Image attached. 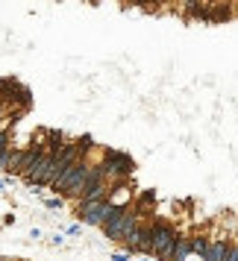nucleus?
Listing matches in <instances>:
<instances>
[{"mask_svg":"<svg viewBox=\"0 0 238 261\" xmlns=\"http://www.w3.org/2000/svg\"><path fill=\"white\" fill-rule=\"evenodd\" d=\"M177 232L171 226H150V244H147V252H153L159 258L174 261V249H177Z\"/></svg>","mask_w":238,"mask_h":261,"instance_id":"f257e3e1","label":"nucleus"},{"mask_svg":"<svg viewBox=\"0 0 238 261\" xmlns=\"http://www.w3.org/2000/svg\"><path fill=\"white\" fill-rule=\"evenodd\" d=\"M103 229H106V238L127 241V238L138 229V214H132L130 208H115V212H112V217L103 223Z\"/></svg>","mask_w":238,"mask_h":261,"instance_id":"f03ea898","label":"nucleus"},{"mask_svg":"<svg viewBox=\"0 0 238 261\" xmlns=\"http://www.w3.org/2000/svg\"><path fill=\"white\" fill-rule=\"evenodd\" d=\"M80 212L85 214V223H91V226H103L112 217V212H115V205L106 200H80Z\"/></svg>","mask_w":238,"mask_h":261,"instance_id":"7ed1b4c3","label":"nucleus"},{"mask_svg":"<svg viewBox=\"0 0 238 261\" xmlns=\"http://www.w3.org/2000/svg\"><path fill=\"white\" fill-rule=\"evenodd\" d=\"M100 167H103L106 179H121V176H127V173L132 170V162L127 159V155H115V153H112Z\"/></svg>","mask_w":238,"mask_h":261,"instance_id":"20e7f679","label":"nucleus"},{"mask_svg":"<svg viewBox=\"0 0 238 261\" xmlns=\"http://www.w3.org/2000/svg\"><path fill=\"white\" fill-rule=\"evenodd\" d=\"M229 249L232 247H226L224 241H212L209 249H206V255H203V261H226L229 258Z\"/></svg>","mask_w":238,"mask_h":261,"instance_id":"39448f33","label":"nucleus"},{"mask_svg":"<svg viewBox=\"0 0 238 261\" xmlns=\"http://www.w3.org/2000/svg\"><path fill=\"white\" fill-rule=\"evenodd\" d=\"M127 244H130V249H141V252H147V244H150V226L147 229H135L130 238H127Z\"/></svg>","mask_w":238,"mask_h":261,"instance_id":"423d86ee","label":"nucleus"},{"mask_svg":"<svg viewBox=\"0 0 238 261\" xmlns=\"http://www.w3.org/2000/svg\"><path fill=\"white\" fill-rule=\"evenodd\" d=\"M9 159H12V150L3 147V150H0V167H3V170H9Z\"/></svg>","mask_w":238,"mask_h":261,"instance_id":"0eeeda50","label":"nucleus"},{"mask_svg":"<svg viewBox=\"0 0 238 261\" xmlns=\"http://www.w3.org/2000/svg\"><path fill=\"white\" fill-rule=\"evenodd\" d=\"M226 261H238V247L229 249V258H226Z\"/></svg>","mask_w":238,"mask_h":261,"instance_id":"6e6552de","label":"nucleus"}]
</instances>
